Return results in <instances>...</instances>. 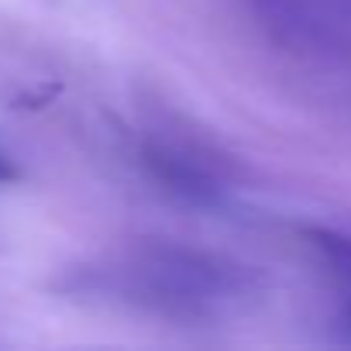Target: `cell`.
Returning <instances> with one entry per match:
<instances>
[{"label":"cell","instance_id":"obj_1","mask_svg":"<svg viewBox=\"0 0 351 351\" xmlns=\"http://www.w3.org/2000/svg\"><path fill=\"white\" fill-rule=\"evenodd\" d=\"M258 269L186 248L172 241H145L93 269L83 289L165 320H214L241 310L262 293Z\"/></svg>","mask_w":351,"mask_h":351},{"label":"cell","instance_id":"obj_2","mask_svg":"<svg viewBox=\"0 0 351 351\" xmlns=\"http://www.w3.org/2000/svg\"><path fill=\"white\" fill-rule=\"evenodd\" d=\"M141 165L158 190H165L172 200H180L186 207L214 210L228 197L224 176L217 172V165L207 155H200L180 141H158V138L145 141Z\"/></svg>","mask_w":351,"mask_h":351},{"label":"cell","instance_id":"obj_3","mask_svg":"<svg viewBox=\"0 0 351 351\" xmlns=\"http://www.w3.org/2000/svg\"><path fill=\"white\" fill-rule=\"evenodd\" d=\"M303 238L337 289H351V234L337 228H303Z\"/></svg>","mask_w":351,"mask_h":351},{"label":"cell","instance_id":"obj_4","mask_svg":"<svg viewBox=\"0 0 351 351\" xmlns=\"http://www.w3.org/2000/svg\"><path fill=\"white\" fill-rule=\"evenodd\" d=\"M334 327H337L341 341H348V344H351V289H341V303H337Z\"/></svg>","mask_w":351,"mask_h":351},{"label":"cell","instance_id":"obj_5","mask_svg":"<svg viewBox=\"0 0 351 351\" xmlns=\"http://www.w3.org/2000/svg\"><path fill=\"white\" fill-rule=\"evenodd\" d=\"M14 176H18V172H14V165H11L8 158H0V183H11Z\"/></svg>","mask_w":351,"mask_h":351}]
</instances>
